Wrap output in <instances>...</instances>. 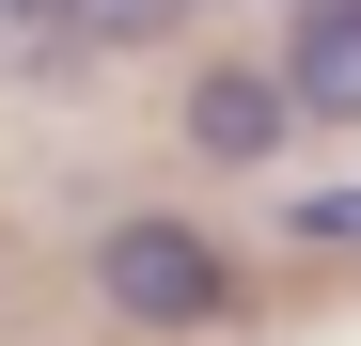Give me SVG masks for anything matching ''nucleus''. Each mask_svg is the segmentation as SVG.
<instances>
[{
    "mask_svg": "<svg viewBox=\"0 0 361 346\" xmlns=\"http://www.w3.org/2000/svg\"><path fill=\"white\" fill-rule=\"evenodd\" d=\"M94 299L126 315V330H204V315H235V252L204 237V220H110L94 237Z\"/></svg>",
    "mask_w": 361,
    "mask_h": 346,
    "instance_id": "obj_1",
    "label": "nucleus"
},
{
    "mask_svg": "<svg viewBox=\"0 0 361 346\" xmlns=\"http://www.w3.org/2000/svg\"><path fill=\"white\" fill-rule=\"evenodd\" d=\"M173 142H189L204 173H267V157L298 142V110H283V79H267V64H204V79H189V110H173Z\"/></svg>",
    "mask_w": 361,
    "mask_h": 346,
    "instance_id": "obj_2",
    "label": "nucleus"
},
{
    "mask_svg": "<svg viewBox=\"0 0 361 346\" xmlns=\"http://www.w3.org/2000/svg\"><path fill=\"white\" fill-rule=\"evenodd\" d=\"M283 110L298 126H361V0H298V32H283Z\"/></svg>",
    "mask_w": 361,
    "mask_h": 346,
    "instance_id": "obj_3",
    "label": "nucleus"
},
{
    "mask_svg": "<svg viewBox=\"0 0 361 346\" xmlns=\"http://www.w3.org/2000/svg\"><path fill=\"white\" fill-rule=\"evenodd\" d=\"M283 237H298V252H361V173H345V189H298Z\"/></svg>",
    "mask_w": 361,
    "mask_h": 346,
    "instance_id": "obj_4",
    "label": "nucleus"
},
{
    "mask_svg": "<svg viewBox=\"0 0 361 346\" xmlns=\"http://www.w3.org/2000/svg\"><path fill=\"white\" fill-rule=\"evenodd\" d=\"M63 32L79 47H142V32H173V0H63Z\"/></svg>",
    "mask_w": 361,
    "mask_h": 346,
    "instance_id": "obj_5",
    "label": "nucleus"
},
{
    "mask_svg": "<svg viewBox=\"0 0 361 346\" xmlns=\"http://www.w3.org/2000/svg\"><path fill=\"white\" fill-rule=\"evenodd\" d=\"M0 16H63V0H0Z\"/></svg>",
    "mask_w": 361,
    "mask_h": 346,
    "instance_id": "obj_6",
    "label": "nucleus"
},
{
    "mask_svg": "<svg viewBox=\"0 0 361 346\" xmlns=\"http://www.w3.org/2000/svg\"><path fill=\"white\" fill-rule=\"evenodd\" d=\"M173 16H189V0H173Z\"/></svg>",
    "mask_w": 361,
    "mask_h": 346,
    "instance_id": "obj_7",
    "label": "nucleus"
}]
</instances>
